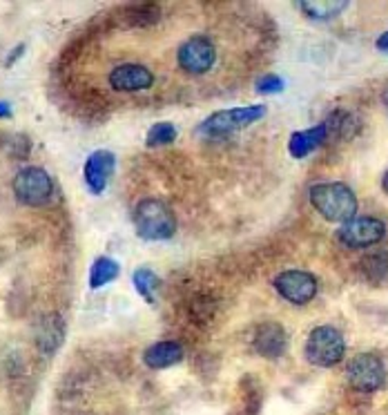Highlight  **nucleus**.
<instances>
[{"label": "nucleus", "mask_w": 388, "mask_h": 415, "mask_svg": "<svg viewBox=\"0 0 388 415\" xmlns=\"http://www.w3.org/2000/svg\"><path fill=\"white\" fill-rule=\"evenodd\" d=\"M0 117H3V119H9V117H11L9 103H5V100H3V103H0Z\"/></svg>", "instance_id": "obj_24"}, {"label": "nucleus", "mask_w": 388, "mask_h": 415, "mask_svg": "<svg viewBox=\"0 0 388 415\" xmlns=\"http://www.w3.org/2000/svg\"><path fill=\"white\" fill-rule=\"evenodd\" d=\"M346 375H348L350 386L357 388V391L375 393V391H380L386 382V367L382 357L373 353H361L350 360Z\"/></svg>", "instance_id": "obj_6"}, {"label": "nucleus", "mask_w": 388, "mask_h": 415, "mask_svg": "<svg viewBox=\"0 0 388 415\" xmlns=\"http://www.w3.org/2000/svg\"><path fill=\"white\" fill-rule=\"evenodd\" d=\"M384 237H386V223L375 217H355L346 221L340 228V232H337V239L348 248H368L380 244Z\"/></svg>", "instance_id": "obj_9"}, {"label": "nucleus", "mask_w": 388, "mask_h": 415, "mask_svg": "<svg viewBox=\"0 0 388 415\" xmlns=\"http://www.w3.org/2000/svg\"><path fill=\"white\" fill-rule=\"evenodd\" d=\"M132 282H134L136 293H139L147 301V304H154V301H156V291L161 288L159 275L154 270H149V268H139L134 272Z\"/></svg>", "instance_id": "obj_15"}, {"label": "nucleus", "mask_w": 388, "mask_h": 415, "mask_svg": "<svg viewBox=\"0 0 388 415\" xmlns=\"http://www.w3.org/2000/svg\"><path fill=\"white\" fill-rule=\"evenodd\" d=\"M310 204L323 219L346 223L357 215V197L346 183H317L310 187Z\"/></svg>", "instance_id": "obj_1"}, {"label": "nucleus", "mask_w": 388, "mask_h": 415, "mask_svg": "<svg viewBox=\"0 0 388 415\" xmlns=\"http://www.w3.org/2000/svg\"><path fill=\"white\" fill-rule=\"evenodd\" d=\"M264 105H246V107H234V110H221L208 117L201 125H199V134L203 136H225L232 132H239L248 125H253L266 117Z\"/></svg>", "instance_id": "obj_4"}, {"label": "nucleus", "mask_w": 388, "mask_h": 415, "mask_svg": "<svg viewBox=\"0 0 388 415\" xmlns=\"http://www.w3.org/2000/svg\"><path fill=\"white\" fill-rule=\"evenodd\" d=\"M177 60L183 72L192 74V77H201V74H206L217 60L215 43L206 39V36H192V39H187L179 47Z\"/></svg>", "instance_id": "obj_8"}, {"label": "nucleus", "mask_w": 388, "mask_h": 415, "mask_svg": "<svg viewBox=\"0 0 388 415\" xmlns=\"http://www.w3.org/2000/svg\"><path fill=\"white\" fill-rule=\"evenodd\" d=\"M326 138H328V125L323 121L310 130L295 132L290 136V141H288V152H290L293 159H306L310 152H315Z\"/></svg>", "instance_id": "obj_13"}, {"label": "nucleus", "mask_w": 388, "mask_h": 415, "mask_svg": "<svg viewBox=\"0 0 388 415\" xmlns=\"http://www.w3.org/2000/svg\"><path fill=\"white\" fill-rule=\"evenodd\" d=\"M119 272H121V268H119V263L114 259L98 257L94 261L92 270H90V288H101L109 282H114L119 277Z\"/></svg>", "instance_id": "obj_16"}, {"label": "nucleus", "mask_w": 388, "mask_h": 415, "mask_svg": "<svg viewBox=\"0 0 388 415\" xmlns=\"http://www.w3.org/2000/svg\"><path fill=\"white\" fill-rule=\"evenodd\" d=\"M348 7V3H328V0H312V3H302V11L308 14L312 20H330L335 16H340L342 11Z\"/></svg>", "instance_id": "obj_17"}, {"label": "nucleus", "mask_w": 388, "mask_h": 415, "mask_svg": "<svg viewBox=\"0 0 388 415\" xmlns=\"http://www.w3.org/2000/svg\"><path fill=\"white\" fill-rule=\"evenodd\" d=\"M152 72L143 65H136V62H125L109 72V85L116 92H141L152 87Z\"/></svg>", "instance_id": "obj_11"}, {"label": "nucleus", "mask_w": 388, "mask_h": 415, "mask_svg": "<svg viewBox=\"0 0 388 415\" xmlns=\"http://www.w3.org/2000/svg\"><path fill=\"white\" fill-rule=\"evenodd\" d=\"M286 87L283 79L274 77V74H268V77H261L257 81V92L259 94H279Z\"/></svg>", "instance_id": "obj_21"}, {"label": "nucleus", "mask_w": 388, "mask_h": 415, "mask_svg": "<svg viewBox=\"0 0 388 415\" xmlns=\"http://www.w3.org/2000/svg\"><path fill=\"white\" fill-rule=\"evenodd\" d=\"M134 225L145 242H166L177 232V217L163 201L145 199L134 210Z\"/></svg>", "instance_id": "obj_2"}, {"label": "nucleus", "mask_w": 388, "mask_h": 415, "mask_svg": "<svg viewBox=\"0 0 388 415\" xmlns=\"http://www.w3.org/2000/svg\"><path fill=\"white\" fill-rule=\"evenodd\" d=\"M384 105H386V110H388V90H386V94H384Z\"/></svg>", "instance_id": "obj_26"}, {"label": "nucleus", "mask_w": 388, "mask_h": 415, "mask_svg": "<svg viewBox=\"0 0 388 415\" xmlns=\"http://www.w3.org/2000/svg\"><path fill=\"white\" fill-rule=\"evenodd\" d=\"M274 288L286 301L295 306H306L315 299L319 284L306 270H283L274 277Z\"/></svg>", "instance_id": "obj_7"}, {"label": "nucleus", "mask_w": 388, "mask_h": 415, "mask_svg": "<svg viewBox=\"0 0 388 415\" xmlns=\"http://www.w3.org/2000/svg\"><path fill=\"white\" fill-rule=\"evenodd\" d=\"M22 49H25V45H18V47L14 49V54H11V56L7 58V62H5V65H7V67H9V65H11V62H14V60H16V58H18V56L22 54Z\"/></svg>", "instance_id": "obj_23"}, {"label": "nucleus", "mask_w": 388, "mask_h": 415, "mask_svg": "<svg viewBox=\"0 0 388 415\" xmlns=\"http://www.w3.org/2000/svg\"><path fill=\"white\" fill-rule=\"evenodd\" d=\"M377 49H382V52H388V32L382 34L377 39Z\"/></svg>", "instance_id": "obj_22"}, {"label": "nucleus", "mask_w": 388, "mask_h": 415, "mask_svg": "<svg viewBox=\"0 0 388 415\" xmlns=\"http://www.w3.org/2000/svg\"><path fill=\"white\" fill-rule=\"evenodd\" d=\"M14 195L25 206H45L54 195L52 177L43 168H25L14 179Z\"/></svg>", "instance_id": "obj_5"}, {"label": "nucleus", "mask_w": 388, "mask_h": 415, "mask_svg": "<svg viewBox=\"0 0 388 415\" xmlns=\"http://www.w3.org/2000/svg\"><path fill=\"white\" fill-rule=\"evenodd\" d=\"M361 266H364V272L368 275V279L380 282L388 272V255L386 253H375V255H370V257H366L364 261H361Z\"/></svg>", "instance_id": "obj_19"}, {"label": "nucleus", "mask_w": 388, "mask_h": 415, "mask_svg": "<svg viewBox=\"0 0 388 415\" xmlns=\"http://www.w3.org/2000/svg\"><path fill=\"white\" fill-rule=\"evenodd\" d=\"M382 187H384V192L388 195V170L384 172V177H382Z\"/></svg>", "instance_id": "obj_25"}, {"label": "nucleus", "mask_w": 388, "mask_h": 415, "mask_svg": "<svg viewBox=\"0 0 388 415\" xmlns=\"http://www.w3.org/2000/svg\"><path fill=\"white\" fill-rule=\"evenodd\" d=\"M114 168H116V157L107 152V150H96V152L87 157L83 177L92 195H101L105 190L109 177L114 174Z\"/></svg>", "instance_id": "obj_10"}, {"label": "nucleus", "mask_w": 388, "mask_h": 415, "mask_svg": "<svg viewBox=\"0 0 388 415\" xmlns=\"http://www.w3.org/2000/svg\"><path fill=\"white\" fill-rule=\"evenodd\" d=\"M45 326H47V331L41 333V344H43V348L47 350V353H52L62 339V324H60L58 317H47Z\"/></svg>", "instance_id": "obj_20"}, {"label": "nucleus", "mask_w": 388, "mask_h": 415, "mask_svg": "<svg viewBox=\"0 0 388 415\" xmlns=\"http://www.w3.org/2000/svg\"><path fill=\"white\" fill-rule=\"evenodd\" d=\"M306 360L310 364L321 369H330L335 364H340L346 353V342L344 335L335 329V326H317L312 329L306 339Z\"/></svg>", "instance_id": "obj_3"}, {"label": "nucleus", "mask_w": 388, "mask_h": 415, "mask_svg": "<svg viewBox=\"0 0 388 415\" xmlns=\"http://www.w3.org/2000/svg\"><path fill=\"white\" fill-rule=\"evenodd\" d=\"M255 350L264 357H279L288 346V335L277 322H264L255 329Z\"/></svg>", "instance_id": "obj_12"}, {"label": "nucleus", "mask_w": 388, "mask_h": 415, "mask_svg": "<svg viewBox=\"0 0 388 415\" xmlns=\"http://www.w3.org/2000/svg\"><path fill=\"white\" fill-rule=\"evenodd\" d=\"M174 138H177V128L172 123L163 121V123H154L147 132L145 143L149 147H161V145H170Z\"/></svg>", "instance_id": "obj_18"}, {"label": "nucleus", "mask_w": 388, "mask_h": 415, "mask_svg": "<svg viewBox=\"0 0 388 415\" xmlns=\"http://www.w3.org/2000/svg\"><path fill=\"white\" fill-rule=\"evenodd\" d=\"M183 360V346L177 342H156L143 353V362L149 369H170Z\"/></svg>", "instance_id": "obj_14"}]
</instances>
